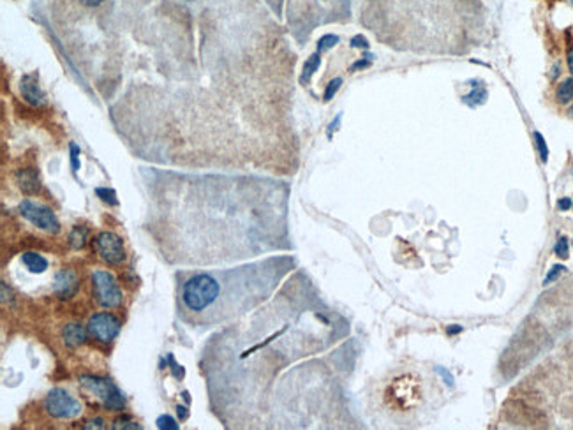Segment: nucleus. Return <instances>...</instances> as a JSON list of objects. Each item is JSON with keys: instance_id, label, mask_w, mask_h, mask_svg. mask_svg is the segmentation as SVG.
<instances>
[{"instance_id": "nucleus-3", "label": "nucleus", "mask_w": 573, "mask_h": 430, "mask_svg": "<svg viewBox=\"0 0 573 430\" xmlns=\"http://www.w3.org/2000/svg\"><path fill=\"white\" fill-rule=\"evenodd\" d=\"M80 385L89 390V392H92L108 409L122 411L126 407V399H124L122 392L111 379L101 376H82L80 377Z\"/></svg>"}, {"instance_id": "nucleus-35", "label": "nucleus", "mask_w": 573, "mask_h": 430, "mask_svg": "<svg viewBox=\"0 0 573 430\" xmlns=\"http://www.w3.org/2000/svg\"><path fill=\"white\" fill-rule=\"evenodd\" d=\"M572 4H573V0H572Z\"/></svg>"}, {"instance_id": "nucleus-2", "label": "nucleus", "mask_w": 573, "mask_h": 430, "mask_svg": "<svg viewBox=\"0 0 573 430\" xmlns=\"http://www.w3.org/2000/svg\"><path fill=\"white\" fill-rule=\"evenodd\" d=\"M219 297H221V282L209 273L192 275L182 286V304L195 314L209 311Z\"/></svg>"}, {"instance_id": "nucleus-9", "label": "nucleus", "mask_w": 573, "mask_h": 430, "mask_svg": "<svg viewBox=\"0 0 573 430\" xmlns=\"http://www.w3.org/2000/svg\"><path fill=\"white\" fill-rule=\"evenodd\" d=\"M78 286H80L78 277H76V273L72 272V270H60V272L57 273V277H55L53 290L55 293L58 294V298H62V300L75 297L76 291H78Z\"/></svg>"}, {"instance_id": "nucleus-11", "label": "nucleus", "mask_w": 573, "mask_h": 430, "mask_svg": "<svg viewBox=\"0 0 573 430\" xmlns=\"http://www.w3.org/2000/svg\"><path fill=\"white\" fill-rule=\"evenodd\" d=\"M62 335H64V341H65V344L69 346V348H76V346L83 344V342H85V338H87L85 328H83L80 323L65 324V328H64V331H62Z\"/></svg>"}, {"instance_id": "nucleus-30", "label": "nucleus", "mask_w": 573, "mask_h": 430, "mask_svg": "<svg viewBox=\"0 0 573 430\" xmlns=\"http://www.w3.org/2000/svg\"><path fill=\"white\" fill-rule=\"evenodd\" d=\"M369 65H371V58H369V60H365V58H364V60H359L355 65H353L351 71H356V69H360V67H362V69L369 67Z\"/></svg>"}, {"instance_id": "nucleus-15", "label": "nucleus", "mask_w": 573, "mask_h": 430, "mask_svg": "<svg viewBox=\"0 0 573 430\" xmlns=\"http://www.w3.org/2000/svg\"><path fill=\"white\" fill-rule=\"evenodd\" d=\"M320 64H321L320 53H314L309 57V60L305 62V65H304V72H302V78H300L302 83H307L309 79H311V76L317 71Z\"/></svg>"}, {"instance_id": "nucleus-22", "label": "nucleus", "mask_w": 573, "mask_h": 430, "mask_svg": "<svg viewBox=\"0 0 573 430\" xmlns=\"http://www.w3.org/2000/svg\"><path fill=\"white\" fill-rule=\"evenodd\" d=\"M341 83H342V79H341V78H335V79H332V82L328 83L327 90H324V96H323V99H324V101H330L332 97H334L335 94H337V90H339V87H341Z\"/></svg>"}, {"instance_id": "nucleus-20", "label": "nucleus", "mask_w": 573, "mask_h": 430, "mask_svg": "<svg viewBox=\"0 0 573 430\" xmlns=\"http://www.w3.org/2000/svg\"><path fill=\"white\" fill-rule=\"evenodd\" d=\"M113 429L115 430H140L141 429V425L140 424H136V421H133V420H129V418H122V420H116L115 421V425H113Z\"/></svg>"}, {"instance_id": "nucleus-21", "label": "nucleus", "mask_w": 573, "mask_h": 430, "mask_svg": "<svg viewBox=\"0 0 573 430\" xmlns=\"http://www.w3.org/2000/svg\"><path fill=\"white\" fill-rule=\"evenodd\" d=\"M535 140H536V147H538L540 155H542V161L547 162V159H549V148H547L545 140H543V136L540 133H535Z\"/></svg>"}, {"instance_id": "nucleus-19", "label": "nucleus", "mask_w": 573, "mask_h": 430, "mask_svg": "<svg viewBox=\"0 0 573 430\" xmlns=\"http://www.w3.org/2000/svg\"><path fill=\"white\" fill-rule=\"evenodd\" d=\"M337 43H339L337 35L327 34V35H323V38L320 39V43H317V50H320V52H327V50L334 48V46L337 45Z\"/></svg>"}, {"instance_id": "nucleus-17", "label": "nucleus", "mask_w": 573, "mask_h": 430, "mask_svg": "<svg viewBox=\"0 0 573 430\" xmlns=\"http://www.w3.org/2000/svg\"><path fill=\"white\" fill-rule=\"evenodd\" d=\"M96 194L99 196V198L103 199L104 203H108V205H111V206L119 205V199H116V192L113 191V189L97 187V189H96Z\"/></svg>"}, {"instance_id": "nucleus-32", "label": "nucleus", "mask_w": 573, "mask_h": 430, "mask_svg": "<svg viewBox=\"0 0 573 430\" xmlns=\"http://www.w3.org/2000/svg\"><path fill=\"white\" fill-rule=\"evenodd\" d=\"M557 206H560L561 210H568L572 206V202L568 198H564V199H561L560 203H557Z\"/></svg>"}, {"instance_id": "nucleus-16", "label": "nucleus", "mask_w": 573, "mask_h": 430, "mask_svg": "<svg viewBox=\"0 0 573 430\" xmlns=\"http://www.w3.org/2000/svg\"><path fill=\"white\" fill-rule=\"evenodd\" d=\"M85 240H87L85 228H75L71 235H69V242H71L72 249H82V247L85 246Z\"/></svg>"}, {"instance_id": "nucleus-14", "label": "nucleus", "mask_w": 573, "mask_h": 430, "mask_svg": "<svg viewBox=\"0 0 573 430\" xmlns=\"http://www.w3.org/2000/svg\"><path fill=\"white\" fill-rule=\"evenodd\" d=\"M556 99L561 104H567L573 101V78H568L560 83V87L556 90Z\"/></svg>"}, {"instance_id": "nucleus-18", "label": "nucleus", "mask_w": 573, "mask_h": 430, "mask_svg": "<svg viewBox=\"0 0 573 430\" xmlns=\"http://www.w3.org/2000/svg\"><path fill=\"white\" fill-rule=\"evenodd\" d=\"M157 429H160V430H178L180 427H178V424L177 421H175V418L173 417H170V414H163V417H159L157 418Z\"/></svg>"}, {"instance_id": "nucleus-12", "label": "nucleus", "mask_w": 573, "mask_h": 430, "mask_svg": "<svg viewBox=\"0 0 573 430\" xmlns=\"http://www.w3.org/2000/svg\"><path fill=\"white\" fill-rule=\"evenodd\" d=\"M18 184H20V189L27 194H36L39 191V178L36 170H23L18 173Z\"/></svg>"}, {"instance_id": "nucleus-25", "label": "nucleus", "mask_w": 573, "mask_h": 430, "mask_svg": "<svg viewBox=\"0 0 573 430\" xmlns=\"http://www.w3.org/2000/svg\"><path fill=\"white\" fill-rule=\"evenodd\" d=\"M436 373L441 374V376L444 377V382H447V385L454 386V377H452V374L448 373L447 369H443V367H436Z\"/></svg>"}, {"instance_id": "nucleus-26", "label": "nucleus", "mask_w": 573, "mask_h": 430, "mask_svg": "<svg viewBox=\"0 0 573 430\" xmlns=\"http://www.w3.org/2000/svg\"><path fill=\"white\" fill-rule=\"evenodd\" d=\"M351 46L353 48H367L369 43L365 41V38H362V35H356V38L351 41Z\"/></svg>"}, {"instance_id": "nucleus-6", "label": "nucleus", "mask_w": 573, "mask_h": 430, "mask_svg": "<svg viewBox=\"0 0 573 430\" xmlns=\"http://www.w3.org/2000/svg\"><path fill=\"white\" fill-rule=\"evenodd\" d=\"M20 214L43 231L52 233V235H57L60 231V222H58L57 215L50 206L25 199V202L20 203Z\"/></svg>"}, {"instance_id": "nucleus-31", "label": "nucleus", "mask_w": 573, "mask_h": 430, "mask_svg": "<svg viewBox=\"0 0 573 430\" xmlns=\"http://www.w3.org/2000/svg\"><path fill=\"white\" fill-rule=\"evenodd\" d=\"M567 60H568V69L573 72V46L568 48V53H567Z\"/></svg>"}, {"instance_id": "nucleus-5", "label": "nucleus", "mask_w": 573, "mask_h": 430, "mask_svg": "<svg viewBox=\"0 0 573 430\" xmlns=\"http://www.w3.org/2000/svg\"><path fill=\"white\" fill-rule=\"evenodd\" d=\"M92 284L94 291H96V298L104 309H115L122 304V291H120L119 284H116L115 277L104 270H96L92 273Z\"/></svg>"}, {"instance_id": "nucleus-33", "label": "nucleus", "mask_w": 573, "mask_h": 430, "mask_svg": "<svg viewBox=\"0 0 573 430\" xmlns=\"http://www.w3.org/2000/svg\"><path fill=\"white\" fill-rule=\"evenodd\" d=\"M459 331H462V326H452L448 328V333H459Z\"/></svg>"}, {"instance_id": "nucleus-13", "label": "nucleus", "mask_w": 573, "mask_h": 430, "mask_svg": "<svg viewBox=\"0 0 573 430\" xmlns=\"http://www.w3.org/2000/svg\"><path fill=\"white\" fill-rule=\"evenodd\" d=\"M21 261H23L25 267L28 268V272L32 273H43L46 272V268H48V261H46V258H43L41 254L38 253H23V256H21Z\"/></svg>"}, {"instance_id": "nucleus-1", "label": "nucleus", "mask_w": 573, "mask_h": 430, "mask_svg": "<svg viewBox=\"0 0 573 430\" xmlns=\"http://www.w3.org/2000/svg\"><path fill=\"white\" fill-rule=\"evenodd\" d=\"M423 381L418 374L403 373L392 377L383 392V402L386 409L397 414H406L418 409L423 400Z\"/></svg>"}, {"instance_id": "nucleus-34", "label": "nucleus", "mask_w": 573, "mask_h": 430, "mask_svg": "<svg viewBox=\"0 0 573 430\" xmlns=\"http://www.w3.org/2000/svg\"><path fill=\"white\" fill-rule=\"evenodd\" d=\"M568 113H570V116H572V118H573V104H572V108H570V111H568Z\"/></svg>"}, {"instance_id": "nucleus-29", "label": "nucleus", "mask_w": 573, "mask_h": 430, "mask_svg": "<svg viewBox=\"0 0 573 430\" xmlns=\"http://www.w3.org/2000/svg\"><path fill=\"white\" fill-rule=\"evenodd\" d=\"M177 413H178V417H180V420H187V418H189V411H187V407H184V406H178V407H177Z\"/></svg>"}, {"instance_id": "nucleus-10", "label": "nucleus", "mask_w": 573, "mask_h": 430, "mask_svg": "<svg viewBox=\"0 0 573 430\" xmlns=\"http://www.w3.org/2000/svg\"><path fill=\"white\" fill-rule=\"evenodd\" d=\"M21 94H23L25 101L31 104H43L45 103V94L41 92L38 85V79L34 75H27L21 79Z\"/></svg>"}, {"instance_id": "nucleus-23", "label": "nucleus", "mask_w": 573, "mask_h": 430, "mask_svg": "<svg viewBox=\"0 0 573 430\" xmlns=\"http://www.w3.org/2000/svg\"><path fill=\"white\" fill-rule=\"evenodd\" d=\"M556 254L560 258H568V240L564 236L556 243Z\"/></svg>"}, {"instance_id": "nucleus-24", "label": "nucleus", "mask_w": 573, "mask_h": 430, "mask_svg": "<svg viewBox=\"0 0 573 430\" xmlns=\"http://www.w3.org/2000/svg\"><path fill=\"white\" fill-rule=\"evenodd\" d=\"M78 155H80V148L76 147L75 143H72L71 145V161H72V170H75V171H78V167H80Z\"/></svg>"}, {"instance_id": "nucleus-27", "label": "nucleus", "mask_w": 573, "mask_h": 430, "mask_svg": "<svg viewBox=\"0 0 573 430\" xmlns=\"http://www.w3.org/2000/svg\"><path fill=\"white\" fill-rule=\"evenodd\" d=\"M563 268H564V267H561V265H557V267H554V270H552V272H550V273H549V275H547V279H545V284L552 282V280H554V279H556V277H557V275H560V273H561V272H563Z\"/></svg>"}, {"instance_id": "nucleus-7", "label": "nucleus", "mask_w": 573, "mask_h": 430, "mask_svg": "<svg viewBox=\"0 0 573 430\" xmlns=\"http://www.w3.org/2000/svg\"><path fill=\"white\" fill-rule=\"evenodd\" d=\"M120 326L122 324H120V319L116 316L109 314V312H97L89 319L87 330L94 338L108 344L120 333Z\"/></svg>"}, {"instance_id": "nucleus-4", "label": "nucleus", "mask_w": 573, "mask_h": 430, "mask_svg": "<svg viewBox=\"0 0 573 430\" xmlns=\"http://www.w3.org/2000/svg\"><path fill=\"white\" fill-rule=\"evenodd\" d=\"M45 407L57 420H72L82 413V404L62 388H55L48 393Z\"/></svg>"}, {"instance_id": "nucleus-28", "label": "nucleus", "mask_w": 573, "mask_h": 430, "mask_svg": "<svg viewBox=\"0 0 573 430\" xmlns=\"http://www.w3.org/2000/svg\"><path fill=\"white\" fill-rule=\"evenodd\" d=\"M85 429H104L103 420H101V418H96V420L89 421V424L85 425Z\"/></svg>"}, {"instance_id": "nucleus-8", "label": "nucleus", "mask_w": 573, "mask_h": 430, "mask_svg": "<svg viewBox=\"0 0 573 430\" xmlns=\"http://www.w3.org/2000/svg\"><path fill=\"white\" fill-rule=\"evenodd\" d=\"M96 249L99 253V256L109 265H120L124 261V258H126L122 238L111 231H103L97 235Z\"/></svg>"}]
</instances>
